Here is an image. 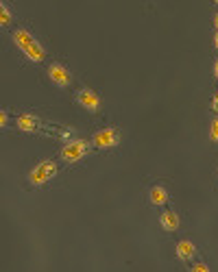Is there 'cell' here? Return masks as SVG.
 Wrapping results in <instances>:
<instances>
[{
  "instance_id": "obj_1",
  "label": "cell",
  "mask_w": 218,
  "mask_h": 272,
  "mask_svg": "<svg viewBox=\"0 0 218 272\" xmlns=\"http://www.w3.org/2000/svg\"><path fill=\"white\" fill-rule=\"evenodd\" d=\"M13 42H16L18 48H20L28 59H31V61H35V63L44 61V57H46V50H44L40 44L31 37V33L24 31V28H20V31L13 33Z\"/></svg>"
},
{
  "instance_id": "obj_2",
  "label": "cell",
  "mask_w": 218,
  "mask_h": 272,
  "mask_svg": "<svg viewBox=\"0 0 218 272\" xmlns=\"http://www.w3.org/2000/svg\"><path fill=\"white\" fill-rule=\"evenodd\" d=\"M55 174H57V166L53 164V161H44V164L35 166L33 170H31V174H28V181H31V185L42 187L44 183H48Z\"/></svg>"
},
{
  "instance_id": "obj_3",
  "label": "cell",
  "mask_w": 218,
  "mask_h": 272,
  "mask_svg": "<svg viewBox=\"0 0 218 272\" xmlns=\"http://www.w3.org/2000/svg\"><path fill=\"white\" fill-rule=\"evenodd\" d=\"M87 155V144L85 142H70L65 148L61 150V159L68 164H77Z\"/></svg>"
},
{
  "instance_id": "obj_4",
  "label": "cell",
  "mask_w": 218,
  "mask_h": 272,
  "mask_svg": "<svg viewBox=\"0 0 218 272\" xmlns=\"http://www.w3.org/2000/svg\"><path fill=\"white\" fill-rule=\"evenodd\" d=\"M118 142H120V135L116 129H103L94 135V144L98 148H114V146H118Z\"/></svg>"
},
{
  "instance_id": "obj_5",
  "label": "cell",
  "mask_w": 218,
  "mask_h": 272,
  "mask_svg": "<svg viewBox=\"0 0 218 272\" xmlns=\"http://www.w3.org/2000/svg\"><path fill=\"white\" fill-rule=\"evenodd\" d=\"M48 79L53 81L55 85H59V87H68L70 85V74H68V70H65V65H61V63H50Z\"/></svg>"
},
{
  "instance_id": "obj_6",
  "label": "cell",
  "mask_w": 218,
  "mask_h": 272,
  "mask_svg": "<svg viewBox=\"0 0 218 272\" xmlns=\"http://www.w3.org/2000/svg\"><path fill=\"white\" fill-rule=\"evenodd\" d=\"M77 100H79V105H81L83 109H87V111H92V113H96L100 109V98L92 90H81L77 94Z\"/></svg>"
},
{
  "instance_id": "obj_7",
  "label": "cell",
  "mask_w": 218,
  "mask_h": 272,
  "mask_svg": "<svg viewBox=\"0 0 218 272\" xmlns=\"http://www.w3.org/2000/svg\"><path fill=\"white\" fill-rule=\"evenodd\" d=\"M194 255H196V248L192 246V242L184 240L177 244V257L181 261H190V259H194Z\"/></svg>"
},
{
  "instance_id": "obj_8",
  "label": "cell",
  "mask_w": 218,
  "mask_h": 272,
  "mask_svg": "<svg viewBox=\"0 0 218 272\" xmlns=\"http://www.w3.org/2000/svg\"><path fill=\"white\" fill-rule=\"evenodd\" d=\"M159 222H162L164 231H177L179 229V216L172 214V211H166V214L159 218Z\"/></svg>"
},
{
  "instance_id": "obj_9",
  "label": "cell",
  "mask_w": 218,
  "mask_h": 272,
  "mask_svg": "<svg viewBox=\"0 0 218 272\" xmlns=\"http://www.w3.org/2000/svg\"><path fill=\"white\" fill-rule=\"evenodd\" d=\"M168 198H170L168 189L162 187V185H155L151 189V203L153 205H166V203H168Z\"/></svg>"
},
{
  "instance_id": "obj_10",
  "label": "cell",
  "mask_w": 218,
  "mask_h": 272,
  "mask_svg": "<svg viewBox=\"0 0 218 272\" xmlns=\"http://www.w3.org/2000/svg\"><path fill=\"white\" fill-rule=\"evenodd\" d=\"M18 127H20V131H35L38 129V118L35 115H28V113H24V115H20L18 118Z\"/></svg>"
},
{
  "instance_id": "obj_11",
  "label": "cell",
  "mask_w": 218,
  "mask_h": 272,
  "mask_svg": "<svg viewBox=\"0 0 218 272\" xmlns=\"http://www.w3.org/2000/svg\"><path fill=\"white\" fill-rule=\"evenodd\" d=\"M11 20H13V18H11V11L3 5V7H0V22H3V26H9Z\"/></svg>"
},
{
  "instance_id": "obj_12",
  "label": "cell",
  "mask_w": 218,
  "mask_h": 272,
  "mask_svg": "<svg viewBox=\"0 0 218 272\" xmlns=\"http://www.w3.org/2000/svg\"><path fill=\"white\" fill-rule=\"evenodd\" d=\"M209 137H212V142H218V118L212 122V129H209Z\"/></svg>"
},
{
  "instance_id": "obj_13",
  "label": "cell",
  "mask_w": 218,
  "mask_h": 272,
  "mask_svg": "<svg viewBox=\"0 0 218 272\" xmlns=\"http://www.w3.org/2000/svg\"><path fill=\"white\" fill-rule=\"evenodd\" d=\"M7 120H9V118H7V111H0V127H7Z\"/></svg>"
},
{
  "instance_id": "obj_14",
  "label": "cell",
  "mask_w": 218,
  "mask_h": 272,
  "mask_svg": "<svg viewBox=\"0 0 218 272\" xmlns=\"http://www.w3.org/2000/svg\"><path fill=\"white\" fill-rule=\"evenodd\" d=\"M194 272H207V266H205V263H196Z\"/></svg>"
},
{
  "instance_id": "obj_15",
  "label": "cell",
  "mask_w": 218,
  "mask_h": 272,
  "mask_svg": "<svg viewBox=\"0 0 218 272\" xmlns=\"http://www.w3.org/2000/svg\"><path fill=\"white\" fill-rule=\"evenodd\" d=\"M212 109H214V111L218 113V94H216V96H214V100H212Z\"/></svg>"
},
{
  "instance_id": "obj_16",
  "label": "cell",
  "mask_w": 218,
  "mask_h": 272,
  "mask_svg": "<svg viewBox=\"0 0 218 272\" xmlns=\"http://www.w3.org/2000/svg\"><path fill=\"white\" fill-rule=\"evenodd\" d=\"M214 74H216V79H218V61H216V65H214Z\"/></svg>"
},
{
  "instance_id": "obj_17",
  "label": "cell",
  "mask_w": 218,
  "mask_h": 272,
  "mask_svg": "<svg viewBox=\"0 0 218 272\" xmlns=\"http://www.w3.org/2000/svg\"><path fill=\"white\" fill-rule=\"evenodd\" d=\"M214 46H216V50H218V33H216V37H214Z\"/></svg>"
},
{
  "instance_id": "obj_18",
  "label": "cell",
  "mask_w": 218,
  "mask_h": 272,
  "mask_svg": "<svg viewBox=\"0 0 218 272\" xmlns=\"http://www.w3.org/2000/svg\"><path fill=\"white\" fill-rule=\"evenodd\" d=\"M214 26L218 28V13H216V18H214Z\"/></svg>"
}]
</instances>
